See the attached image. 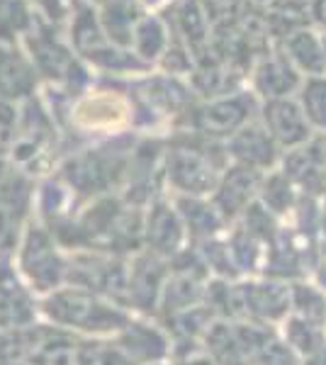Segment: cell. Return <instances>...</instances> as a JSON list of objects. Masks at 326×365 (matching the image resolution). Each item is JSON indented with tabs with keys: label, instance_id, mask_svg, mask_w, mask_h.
Here are the masks:
<instances>
[{
	"label": "cell",
	"instance_id": "cell-26",
	"mask_svg": "<svg viewBox=\"0 0 326 365\" xmlns=\"http://www.w3.org/2000/svg\"><path fill=\"white\" fill-rule=\"evenodd\" d=\"M41 15H46L49 20H58L63 15V0H29Z\"/></svg>",
	"mask_w": 326,
	"mask_h": 365
},
{
	"label": "cell",
	"instance_id": "cell-5",
	"mask_svg": "<svg viewBox=\"0 0 326 365\" xmlns=\"http://www.w3.org/2000/svg\"><path fill=\"white\" fill-rule=\"evenodd\" d=\"M37 295L20 278L13 251L0 253V331H17L37 324Z\"/></svg>",
	"mask_w": 326,
	"mask_h": 365
},
{
	"label": "cell",
	"instance_id": "cell-31",
	"mask_svg": "<svg viewBox=\"0 0 326 365\" xmlns=\"http://www.w3.org/2000/svg\"><path fill=\"white\" fill-rule=\"evenodd\" d=\"M151 365H168V363H165V361H163V363H151ZM170 365H173V363H170Z\"/></svg>",
	"mask_w": 326,
	"mask_h": 365
},
{
	"label": "cell",
	"instance_id": "cell-21",
	"mask_svg": "<svg viewBox=\"0 0 326 365\" xmlns=\"http://www.w3.org/2000/svg\"><path fill=\"white\" fill-rule=\"evenodd\" d=\"M277 331H280L282 341H285L290 349L297 353L300 361L312 356V353H317L326 344V329L302 319L297 314H287L280 327H277Z\"/></svg>",
	"mask_w": 326,
	"mask_h": 365
},
{
	"label": "cell",
	"instance_id": "cell-9",
	"mask_svg": "<svg viewBox=\"0 0 326 365\" xmlns=\"http://www.w3.org/2000/svg\"><path fill=\"white\" fill-rule=\"evenodd\" d=\"M260 125L268 129L280 151H292L305 146L307 141L317 137V132L307 122L305 113H302L297 98H280V100H268L260 105L258 113Z\"/></svg>",
	"mask_w": 326,
	"mask_h": 365
},
{
	"label": "cell",
	"instance_id": "cell-3",
	"mask_svg": "<svg viewBox=\"0 0 326 365\" xmlns=\"http://www.w3.org/2000/svg\"><path fill=\"white\" fill-rule=\"evenodd\" d=\"M227 151L217 149L215 141H185L175 144L163 156V175L180 197H210L219 178L229 166Z\"/></svg>",
	"mask_w": 326,
	"mask_h": 365
},
{
	"label": "cell",
	"instance_id": "cell-23",
	"mask_svg": "<svg viewBox=\"0 0 326 365\" xmlns=\"http://www.w3.org/2000/svg\"><path fill=\"white\" fill-rule=\"evenodd\" d=\"M297 103L317 134H326V76H310L302 81Z\"/></svg>",
	"mask_w": 326,
	"mask_h": 365
},
{
	"label": "cell",
	"instance_id": "cell-20",
	"mask_svg": "<svg viewBox=\"0 0 326 365\" xmlns=\"http://www.w3.org/2000/svg\"><path fill=\"white\" fill-rule=\"evenodd\" d=\"M175 32L185 39L188 49H200L210 39V20H207L200 0H178L173 5Z\"/></svg>",
	"mask_w": 326,
	"mask_h": 365
},
{
	"label": "cell",
	"instance_id": "cell-6",
	"mask_svg": "<svg viewBox=\"0 0 326 365\" xmlns=\"http://www.w3.org/2000/svg\"><path fill=\"white\" fill-rule=\"evenodd\" d=\"M170 273V261L139 251L129 258V312L151 317L158 312L163 285Z\"/></svg>",
	"mask_w": 326,
	"mask_h": 365
},
{
	"label": "cell",
	"instance_id": "cell-22",
	"mask_svg": "<svg viewBox=\"0 0 326 365\" xmlns=\"http://www.w3.org/2000/svg\"><path fill=\"white\" fill-rule=\"evenodd\" d=\"M132 44L136 49V56H141L144 61H156L170 46L168 29L158 17H141L134 29Z\"/></svg>",
	"mask_w": 326,
	"mask_h": 365
},
{
	"label": "cell",
	"instance_id": "cell-1",
	"mask_svg": "<svg viewBox=\"0 0 326 365\" xmlns=\"http://www.w3.org/2000/svg\"><path fill=\"white\" fill-rule=\"evenodd\" d=\"M39 314L54 324V329L98 339H115L132 322L129 309L76 285H63L41 297Z\"/></svg>",
	"mask_w": 326,
	"mask_h": 365
},
{
	"label": "cell",
	"instance_id": "cell-13",
	"mask_svg": "<svg viewBox=\"0 0 326 365\" xmlns=\"http://www.w3.org/2000/svg\"><path fill=\"white\" fill-rule=\"evenodd\" d=\"M305 76L300 73L282 54H268L253 68V93L268 100L292 98L300 91Z\"/></svg>",
	"mask_w": 326,
	"mask_h": 365
},
{
	"label": "cell",
	"instance_id": "cell-24",
	"mask_svg": "<svg viewBox=\"0 0 326 365\" xmlns=\"http://www.w3.org/2000/svg\"><path fill=\"white\" fill-rule=\"evenodd\" d=\"M34 27L29 0H0V44L15 42L17 34Z\"/></svg>",
	"mask_w": 326,
	"mask_h": 365
},
{
	"label": "cell",
	"instance_id": "cell-28",
	"mask_svg": "<svg viewBox=\"0 0 326 365\" xmlns=\"http://www.w3.org/2000/svg\"><path fill=\"white\" fill-rule=\"evenodd\" d=\"M302 365H326V344L317 353H312V356L302 358Z\"/></svg>",
	"mask_w": 326,
	"mask_h": 365
},
{
	"label": "cell",
	"instance_id": "cell-33",
	"mask_svg": "<svg viewBox=\"0 0 326 365\" xmlns=\"http://www.w3.org/2000/svg\"><path fill=\"white\" fill-rule=\"evenodd\" d=\"M260 3H268V0H260Z\"/></svg>",
	"mask_w": 326,
	"mask_h": 365
},
{
	"label": "cell",
	"instance_id": "cell-8",
	"mask_svg": "<svg viewBox=\"0 0 326 365\" xmlns=\"http://www.w3.org/2000/svg\"><path fill=\"white\" fill-rule=\"evenodd\" d=\"M185 232L180 215L170 200L156 197L144 212V251L165 261H173L180 251H185Z\"/></svg>",
	"mask_w": 326,
	"mask_h": 365
},
{
	"label": "cell",
	"instance_id": "cell-16",
	"mask_svg": "<svg viewBox=\"0 0 326 365\" xmlns=\"http://www.w3.org/2000/svg\"><path fill=\"white\" fill-rule=\"evenodd\" d=\"M282 56L300 71L305 78L324 76V39L314 29L300 27L285 34L282 39Z\"/></svg>",
	"mask_w": 326,
	"mask_h": 365
},
{
	"label": "cell",
	"instance_id": "cell-7",
	"mask_svg": "<svg viewBox=\"0 0 326 365\" xmlns=\"http://www.w3.org/2000/svg\"><path fill=\"white\" fill-rule=\"evenodd\" d=\"M280 170L292 180L302 197L324 200L326 197V139L317 134L312 141L292 151H285L280 158Z\"/></svg>",
	"mask_w": 326,
	"mask_h": 365
},
{
	"label": "cell",
	"instance_id": "cell-12",
	"mask_svg": "<svg viewBox=\"0 0 326 365\" xmlns=\"http://www.w3.org/2000/svg\"><path fill=\"white\" fill-rule=\"evenodd\" d=\"M112 341L136 365L163 363L165 358H170V349H173V339H170V334L165 329L144 319H134V317Z\"/></svg>",
	"mask_w": 326,
	"mask_h": 365
},
{
	"label": "cell",
	"instance_id": "cell-4",
	"mask_svg": "<svg viewBox=\"0 0 326 365\" xmlns=\"http://www.w3.org/2000/svg\"><path fill=\"white\" fill-rule=\"evenodd\" d=\"M256 93H234L227 98H215L203 108L188 110V125L198 137L207 141L231 139L241 127L256 120Z\"/></svg>",
	"mask_w": 326,
	"mask_h": 365
},
{
	"label": "cell",
	"instance_id": "cell-25",
	"mask_svg": "<svg viewBox=\"0 0 326 365\" xmlns=\"http://www.w3.org/2000/svg\"><path fill=\"white\" fill-rule=\"evenodd\" d=\"M96 365H136V363L110 339V344H100L96 349Z\"/></svg>",
	"mask_w": 326,
	"mask_h": 365
},
{
	"label": "cell",
	"instance_id": "cell-2",
	"mask_svg": "<svg viewBox=\"0 0 326 365\" xmlns=\"http://www.w3.org/2000/svg\"><path fill=\"white\" fill-rule=\"evenodd\" d=\"M13 263L37 297H46L66 285L68 256L58 246L51 229L39 220H29L22 227L13 249Z\"/></svg>",
	"mask_w": 326,
	"mask_h": 365
},
{
	"label": "cell",
	"instance_id": "cell-18",
	"mask_svg": "<svg viewBox=\"0 0 326 365\" xmlns=\"http://www.w3.org/2000/svg\"><path fill=\"white\" fill-rule=\"evenodd\" d=\"M300 200H302L300 190L292 185V180H290L282 170H268V173L263 175L258 202L263 205L272 217H277V220L292 217Z\"/></svg>",
	"mask_w": 326,
	"mask_h": 365
},
{
	"label": "cell",
	"instance_id": "cell-32",
	"mask_svg": "<svg viewBox=\"0 0 326 365\" xmlns=\"http://www.w3.org/2000/svg\"><path fill=\"white\" fill-rule=\"evenodd\" d=\"M98 3H105V5H108V3H112V0H98Z\"/></svg>",
	"mask_w": 326,
	"mask_h": 365
},
{
	"label": "cell",
	"instance_id": "cell-30",
	"mask_svg": "<svg viewBox=\"0 0 326 365\" xmlns=\"http://www.w3.org/2000/svg\"><path fill=\"white\" fill-rule=\"evenodd\" d=\"M144 3H151V5H156V3H161V0H144Z\"/></svg>",
	"mask_w": 326,
	"mask_h": 365
},
{
	"label": "cell",
	"instance_id": "cell-11",
	"mask_svg": "<svg viewBox=\"0 0 326 365\" xmlns=\"http://www.w3.org/2000/svg\"><path fill=\"white\" fill-rule=\"evenodd\" d=\"M224 151H227V156H229V163L260 170V173L272 170L282 158L280 146L272 141L268 129L260 125V120L248 122V125L241 127L234 137L227 139Z\"/></svg>",
	"mask_w": 326,
	"mask_h": 365
},
{
	"label": "cell",
	"instance_id": "cell-14",
	"mask_svg": "<svg viewBox=\"0 0 326 365\" xmlns=\"http://www.w3.org/2000/svg\"><path fill=\"white\" fill-rule=\"evenodd\" d=\"M178 215L185 225L188 237L195 241H207L224 234L229 229V222L219 215L215 202L207 197H180L173 200Z\"/></svg>",
	"mask_w": 326,
	"mask_h": 365
},
{
	"label": "cell",
	"instance_id": "cell-29",
	"mask_svg": "<svg viewBox=\"0 0 326 365\" xmlns=\"http://www.w3.org/2000/svg\"><path fill=\"white\" fill-rule=\"evenodd\" d=\"M322 39H324V76H326V34H322Z\"/></svg>",
	"mask_w": 326,
	"mask_h": 365
},
{
	"label": "cell",
	"instance_id": "cell-15",
	"mask_svg": "<svg viewBox=\"0 0 326 365\" xmlns=\"http://www.w3.org/2000/svg\"><path fill=\"white\" fill-rule=\"evenodd\" d=\"M37 71L25 54L10 44H0V100H20L34 93Z\"/></svg>",
	"mask_w": 326,
	"mask_h": 365
},
{
	"label": "cell",
	"instance_id": "cell-27",
	"mask_svg": "<svg viewBox=\"0 0 326 365\" xmlns=\"http://www.w3.org/2000/svg\"><path fill=\"white\" fill-rule=\"evenodd\" d=\"M312 20L326 29V0H312Z\"/></svg>",
	"mask_w": 326,
	"mask_h": 365
},
{
	"label": "cell",
	"instance_id": "cell-19",
	"mask_svg": "<svg viewBox=\"0 0 326 365\" xmlns=\"http://www.w3.org/2000/svg\"><path fill=\"white\" fill-rule=\"evenodd\" d=\"M290 314L326 329V290L310 278L290 282Z\"/></svg>",
	"mask_w": 326,
	"mask_h": 365
},
{
	"label": "cell",
	"instance_id": "cell-17",
	"mask_svg": "<svg viewBox=\"0 0 326 365\" xmlns=\"http://www.w3.org/2000/svg\"><path fill=\"white\" fill-rule=\"evenodd\" d=\"M32 32H34V27H32ZM32 63L44 76H49L51 81H73L76 58L68 49H63L54 37H44V34L32 37Z\"/></svg>",
	"mask_w": 326,
	"mask_h": 365
},
{
	"label": "cell",
	"instance_id": "cell-10",
	"mask_svg": "<svg viewBox=\"0 0 326 365\" xmlns=\"http://www.w3.org/2000/svg\"><path fill=\"white\" fill-rule=\"evenodd\" d=\"M263 175L265 173H260V170L236 166V163H229L227 170L222 173L217 190L212 192V202H215L219 215H222L229 225L241 220V215L258 200Z\"/></svg>",
	"mask_w": 326,
	"mask_h": 365
}]
</instances>
